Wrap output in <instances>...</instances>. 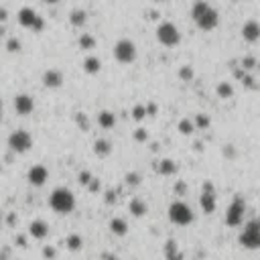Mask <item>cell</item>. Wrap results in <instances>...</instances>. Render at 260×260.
Here are the masks:
<instances>
[{"label":"cell","instance_id":"41","mask_svg":"<svg viewBox=\"0 0 260 260\" xmlns=\"http://www.w3.org/2000/svg\"><path fill=\"white\" fill-rule=\"evenodd\" d=\"M242 65H244V67L248 69V67H252V65H254V59H250V57H246L244 61H242Z\"/></svg>","mask_w":260,"mask_h":260},{"label":"cell","instance_id":"8","mask_svg":"<svg viewBox=\"0 0 260 260\" xmlns=\"http://www.w3.org/2000/svg\"><path fill=\"white\" fill-rule=\"evenodd\" d=\"M114 57L118 63H132L136 59V45L130 39H120L114 45Z\"/></svg>","mask_w":260,"mask_h":260},{"label":"cell","instance_id":"6","mask_svg":"<svg viewBox=\"0 0 260 260\" xmlns=\"http://www.w3.org/2000/svg\"><path fill=\"white\" fill-rule=\"evenodd\" d=\"M157 41H159L163 47H175V45H179V41H181V33H179V29L173 25V23L163 21V23L157 27Z\"/></svg>","mask_w":260,"mask_h":260},{"label":"cell","instance_id":"21","mask_svg":"<svg viewBox=\"0 0 260 260\" xmlns=\"http://www.w3.org/2000/svg\"><path fill=\"white\" fill-rule=\"evenodd\" d=\"M157 171L161 173V175H173V173L177 171V163L171 161V159H163V161H159Z\"/></svg>","mask_w":260,"mask_h":260},{"label":"cell","instance_id":"39","mask_svg":"<svg viewBox=\"0 0 260 260\" xmlns=\"http://www.w3.org/2000/svg\"><path fill=\"white\" fill-rule=\"evenodd\" d=\"M116 197H118V193H114V191H110V193L106 195V201H108V203H114V201H116Z\"/></svg>","mask_w":260,"mask_h":260},{"label":"cell","instance_id":"44","mask_svg":"<svg viewBox=\"0 0 260 260\" xmlns=\"http://www.w3.org/2000/svg\"><path fill=\"white\" fill-rule=\"evenodd\" d=\"M6 19V10H0V21Z\"/></svg>","mask_w":260,"mask_h":260},{"label":"cell","instance_id":"25","mask_svg":"<svg viewBox=\"0 0 260 260\" xmlns=\"http://www.w3.org/2000/svg\"><path fill=\"white\" fill-rule=\"evenodd\" d=\"M218 96L222 98V100H228V98H232L234 96V88H232V83H228V81H222V83H218Z\"/></svg>","mask_w":260,"mask_h":260},{"label":"cell","instance_id":"38","mask_svg":"<svg viewBox=\"0 0 260 260\" xmlns=\"http://www.w3.org/2000/svg\"><path fill=\"white\" fill-rule=\"evenodd\" d=\"M100 185H102V183H100V179H92V181H90V185H88V189H90L92 193H96L98 189H100Z\"/></svg>","mask_w":260,"mask_h":260},{"label":"cell","instance_id":"27","mask_svg":"<svg viewBox=\"0 0 260 260\" xmlns=\"http://www.w3.org/2000/svg\"><path fill=\"white\" fill-rule=\"evenodd\" d=\"M195 130V124L191 122V120H187V118H183L181 122H179V132L181 134H191Z\"/></svg>","mask_w":260,"mask_h":260},{"label":"cell","instance_id":"18","mask_svg":"<svg viewBox=\"0 0 260 260\" xmlns=\"http://www.w3.org/2000/svg\"><path fill=\"white\" fill-rule=\"evenodd\" d=\"M128 210H130V214H132L134 218H143V216H147L149 207H147V203H145L143 199L134 197V199L130 201V205H128Z\"/></svg>","mask_w":260,"mask_h":260},{"label":"cell","instance_id":"1","mask_svg":"<svg viewBox=\"0 0 260 260\" xmlns=\"http://www.w3.org/2000/svg\"><path fill=\"white\" fill-rule=\"evenodd\" d=\"M191 19L201 31H214L220 25V14L212 4H207L205 0H195L191 4Z\"/></svg>","mask_w":260,"mask_h":260},{"label":"cell","instance_id":"23","mask_svg":"<svg viewBox=\"0 0 260 260\" xmlns=\"http://www.w3.org/2000/svg\"><path fill=\"white\" fill-rule=\"evenodd\" d=\"M165 256H167V260H183L181 252L177 250V244H175L173 240L167 242V246H165Z\"/></svg>","mask_w":260,"mask_h":260},{"label":"cell","instance_id":"46","mask_svg":"<svg viewBox=\"0 0 260 260\" xmlns=\"http://www.w3.org/2000/svg\"><path fill=\"white\" fill-rule=\"evenodd\" d=\"M159 2H161V0H159Z\"/></svg>","mask_w":260,"mask_h":260},{"label":"cell","instance_id":"33","mask_svg":"<svg viewBox=\"0 0 260 260\" xmlns=\"http://www.w3.org/2000/svg\"><path fill=\"white\" fill-rule=\"evenodd\" d=\"M124 181H126V185L134 187V185H138V183H141V175H138V173H128Z\"/></svg>","mask_w":260,"mask_h":260},{"label":"cell","instance_id":"29","mask_svg":"<svg viewBox=\"0 0 260 260\" xmlns=\"http://www.w3.org/2000/svg\"><path fill=\"white\" fill-rule=\"evenodd\" d=\"M75 122H77V126H79L81 130H88V128H90V120H88V116H85L83 112H77V114H75Z\"/></svg>","mask_w":260,"mask_h":260},{"label":"cell","instance_id":"14","mask_svg":"<svg viewBox=\"0 0 260 260\" xmlns=\"http://www.w3.org/2000/svg\"><path fill=\"white\" fill-rule=\"evenodd\" d=\"M242 37L248 43H256L260 39V23L258 21H246L242 27Z\"/></svg>","mask_w":260,"mask_h":260},{"label":"cell","instance_id":"13","mask_svg":"<svg viewBox=\"0 0 260 260\" xmlns=\"http://www.w3.org/2000/svg\"><path fill=\"white\" fill-rule=\"evenodd\" d=\"M43 85L49 90H57L63 85V74L59 72V69H47V72L43 74Z\"/></svg>","mask_w":260,"mask_h":260},{"label":"cell","instance_id":"15","mask_svg":"<svg viewBox=\"0 0 260 260\" xmlns=\"http://www.w3.org/2000/svg\"><path fill=\"white\" fill-rule=\"evenodd\" d=\"M29 234L35 238V240H45L49 236V226L45 220H33L31 226H29Z\"/></svg>","mask_w":260,"mask_h":260},{"label":"cell","instance_id":"5","mask_svg":"<svg viewBox=\"0 0 260 260\" xmlns=\"http://www.w3.org/2000/svg\"><path fill=\"white\" fill-rule=\"evenodd\" d=\"M244 214H246V199L242 195H236L232 199V203L228 205L226 212V226L228 228H238L242 222H244Z\"/></svg>","mask_w":260,"mask_h":260},{"label":"cell","instance_id":"32","mask_svg":"<svg viewBox=\"0 0 260 260\" xmlns=\"http://www.w3.org/2000/svg\"><path fill=\"white\" fill-rule=\"evenodd\" d=\"M6 51H8V53H19V51H21V41L19 39H8L6 41Z\"/></svg>","mask_w":260,"mask_h":260},{"label":"cell","instance_id":"26","mask_svg":"<svg viewBox=\"0 0 260 260\" xmlns=\"http://www.w3.org/2000/svg\"><path fill=\"white\" fill-rule=\"evenodd\" d=\"M77 43H79V49H94L96 47V39L92 37V35H81V37L77 39Z\"/></svg>","mask_w":260,"mask_h":260},{"label":"cell","instance_id":"22","mask_svg":"<svg viewBox=\"0 0 260 260\" xmlns=\"http://www.w3.org/2000/svg\"><path fill=\"white\" fill-rule=\"evenodd\" d=\"M69 23H72L74 27H83L85 23H88V14H85V10H81V8H75L72 12V16H69Z\"/></svg>","mask_w":260,"mask_h":260},{"label":"cell","instance_id":"31","mask_svg":"<svg viewBox=\"0 0 260 260\" xmlns=\"http://www.w3.org/2000/svg\"><path fill=\"white\" fill-rule=\"evenodd\" d=\"M132 116H134V120H143V118H147V106H143V104H136L134 110H132Z\"/></svg>","mask_w":260,"mask_h":260},{"label":"cell","instance_id":"45","mask_svg":"<svg viewBox=\"0 0 260 260\" xmlns=\"http://www.w3.org/2000/svg\"><path fill=\"white\" fill-rule=\"evenodd\" d=\"M0 116H2V102H0Z\"/></svg>","mask_w":260,"mask_h":260},{"label":"cell","instance_id":"30","mask_svg":"<svg viewBox=\"0 0 260 260\" xmlns=\"http://www.w3.org/2000/svg\"><path fill=\"white\" fill-rule=\"evenodd\" d=\"M193 124H195V128H207V126H210V116H205V114H197Z\"/></svg>","mask_w":260,"mask_h":260},{"label":"cell","instance_id":"7","mask_svg":"<svg viewBox=\"0 0 260 260\" xmlns=\"http://www.w3.org/2000/svg\"><path fill=\"white\" fill-rule=\"evenodd\" d=\"M19 25L25 29H31V31H37V33L45 29V21L31 6H25L19 10Z\"/></svg>","mask_w":260,"mask_h":260},{"label":"cell","instance_id":"12","mask_svg":"<svg viewBox=\"0 0 260 260\" xmlns=\"http://www.w3.org/2000/svg\"><path fill=\"white\" fill-rule=\"evenodd\" d=\"M14 110L21 116H29L35 110V100L29 94H19L14 98Z\"/></svg>","mask_w":260,"mask_h":260},{"label":"cell","instance_id":"4","mask_svg":"<svg viewBox=\"0 0 260 260\" xmlns=\"http://www.w3.org/2000/svg\"><path fill=\"white\" fill-rule=\"evenodd\" d=\"M169 220L175 223V226H189L193 222V212L185 201L177 199L169 205Z\"/></svg>","mask_w":260,"mask_h":260},{"label":"cell","instance_id":"11","mask_svg":"<svg viewBox=\"0 0 260 260\" xmlns=\"http://www.w3.org/2000/svg\"><path fill=\"white\" fill-rule=\"evenodd\" d=\"M27 179H29V183H31L33 187H43V185L47 183V179H49V171H47L45 165H33V167L29 169Z\"/></svg>","mask_w":260,"mask_h":260},{"label":"cell","instance_id":"10","mask_svg":"<svg viewBox=\"0 0 260 260\" xmlns=\"http://www.w3.org/2000/svg\"><path fill=\"white\" fill-rule=\"evenodd\" d=\"M8 147L12 152H27L33 147V136L27 130H14L8 136Z\"/></svg>","mask_w":260,"mask_h":260},{"label":"cell","instance_id":"16","mask_svg":"<svg viewBox=\"0 0 260 260\" xmlns=\"http://www.w3.org/2000/svg\"><path fill=\"white\" fill-rule=\"evenodd\" d=\"M98 124L104 128V130H110L116 126V114L110 112V110H102L98 114Z\"/></svg>","mask_w":260,"mask_h":260},{"label":"cell","instance_id":"17","mask_svg":"<svg viewBox=\"0 0 260 260\" xmlns=\"http://www.w3.org/2000/svg\"><path fill=\"white\" fill-rule=\"evenodd\" d=\"M110 230H112L114 236H126L128 234V223L122 218H112L110 220Z\"/></svg>","mask_w":260,"mask_h":260},{"label":"cell","instance_id":"43","mask_svg":"<svg viewBox=\"0 0 260 260\" xmlns=\"http://www.w3.org/2000/svg\"><path fill=\"white\" fill-rule=\"evenodd\" d=\"M47 4H57V2H61V0H45Z\"/></svg>","mask_w":260,"mask_h":260},{"label":"cell","instance_id":"20","mask_svg":"<svg viewBox=\"0 0 260 260\" xmlns=\"http://www.w3.org/2000/svg\"><path fill=\"white\" fill-rule=\"evenodd\" d=\"M83 69H85V74L96 75V74H100L102 63H100L98 57H85V61H83Z\"/></svg>","mask_w":260,"mask_h":260},{"label":"cell","instance_id":"19","mask_svg":"<svg viewBox=\"0 0 260 260\" xmlns=\"http://www.w3.org/2000/svg\"><path fill=\"white\" fill-rule=\"evenodd\" d=\"M94 152L98 154V157H108V154L112 152V143L106 141V138H98V141L94 143Z\"/></svg>","mask_w":260,"mask_h":260},{"label":"cell","instance_id":"3","mask_svg":"<svg viewBox=\"0 0 260 260\" xmlns=\"http://www.w3.org/2000/svg\"><path fill=\"white\" fill-rule=\"evenodd\" d=\"M240 246H244L246 250H258L260 248V220L254 218L250 220L244 230L240 234Z\"/></svg>","mask_w":260,"mask_h":260},{"label":"cell","instance_id":"37","mask_svg":"<svg viewBox=\"0 0 260 260\" xmlns=\"http://www.w3.org/2000/svg\"><path fill=\"white\" fill-rule=\"evenodd\" d=\"M43 256H45L47 260H53V258H55V248H53V246H45V248H43Z\"/></svg>","mask_w":260,"mask_h":260},{"label":"cell","instance_id":"35","mask_svg":"<svg viewBox=\"0 0 260 260\" xmlns=\"http://www.w3.org/2000/svg\"><path fill=\"white\" fill-rule=\"evenodd\" d=\"M173 191H175V195H185V193H187V185H185V181H177L175 187H173Z\"/></svg>","mask_w":260,"mask_h":260},{"label":"cell","instance_id":"40","mask_svg":"<svg viewBox=\"0 0 260 260\" xmlns=\"http://www.w3.org/2000/svg\"><path fill=\"white\" fill-rule=\"evenodd\" d=\"M157 112V104H149L147 106V114H154Z\"/></svg>","mask_w":260,"mask_h":260},{"label":"cell","instance_id":"42","mask_svg":"<svg viewBox=\"0 0 260 260\" xmlns=\"http://www.w3.org/2000/svg\"><path fill=\"white\" fill-rule=\"evenodd\" d=\"M16 244H19V246H27V240L23 236H19V238H16Z\"/></svg>","mask_w":260,"mask_h":260},{"label":"cell","instance_id":"2","mask_svg":"<svg viewBox=\"0 0 260 260\" xmlns=\"http://www.w3.org/2000/svg\"><path fill=\"white\" fill-rule=\"evenodd\" d=\"M49 205H51V210L57 214H72L75 207V197L69 189L59 187L49 195Z\"/></svg>","mask_w":260,"mask_h":260},{"label":"cell","instance_id":"34","mask_svg":"<svg viewBox=\"0 0 260 260\" xmlns=\"http://www.w3.org/2000/svg\"><path fill=\"white\" fill-rule=\"evenodd\" d=\"M134 138L138 143H145V141H149V132L145 128H138V130H134Z\"/></svg>","mask_w":260,"mask_h":260},{"label":"cell","instance_id":"9","mask_svg":"<svg viewBox=\"0 0 260 260\" xmlns=\"http://www.w3.org/2000/svg\"><path fill=\"white\" fill-rule=\"evenodd\" d=\"M199 203H201V210L205 216H210L216 212V203H218V195H216V187L214 183L205 181L201 187V195H199Z\"/></svg>","mask_w":260,"mask_h":260},{"label":"cell","instance_id":"28","mask_svg":"<svg viewBox=\"0 0 260 260\" xmlns=\"http://www.w3.org/2000/svg\"><path fill=\"white\" fill-rule=\"evenodd\" d=\"M179 77H181L183 81H191V79H193V67H191V65H183V67L179 69Z\"/></svg>","mask_w":260,"mask_h":260},{"label":"cell","instance_id":"36","mask_svg":"<svg viewBox=\"0 0 260 260\" xmlns=\"http://www.w3.org/2000/svg\"><path fill=\"white\" fill-rule=\"evenodd\" d=\"M92 179H94V177L90 175V171H81V173H79V183H81V185H90Z\"/></svg>","mask_w":260,"mask_h":260},{"label":"cell","instance_id":"24","mask_svg":"<svg viewBox=\"0 0 260 260\" xmlns=\"http://www.w3.org/2000/svg\"><path fill=\"white\" fill-rule=\"evenodd\" d=\"M65 246L72 250V252H77V250H81V246H83V240H81L79 234H72V236H67Z\"/></svg>","mask_w":260,"mask_h":260}]
</instances>
